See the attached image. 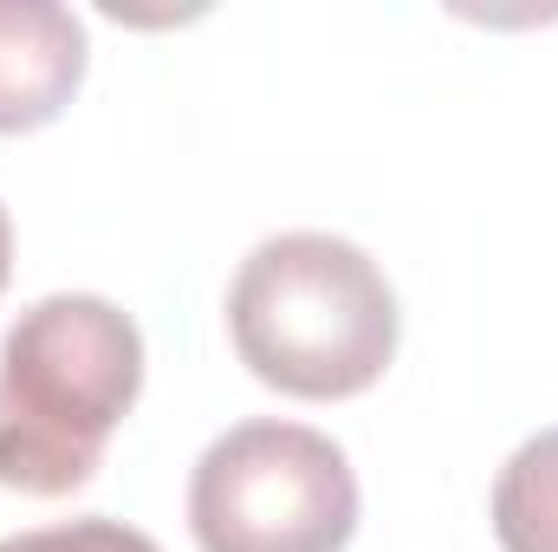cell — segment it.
Instances as JSON below:
<instances>
[{"instance_id": "3957f363", "label": "cell", "mask_w": 558, "mask_h": 552, "mask_svg": "<svg viewBox=\"0 0 558 552\" xmlns=\"http://www.w3.org/2000/svg\"><path fill=\"white\" fill-rule=\"evenodd\" d=\"M351 455L305 422H234L189 475L202 552H344L357 533Z\"/></svg>"}, {"instance_id": "52a82bcc", "label": "cell", "mask_w": 558, "mask_h": 552, "mask_svg": "<svg viewBox=\"0 0 558 552\" xmlns=\"http://www.w3.org/2000/svg\"><path fill=\"white\" fill-rule=\"evenodd\" d=\"M7 274H13V221H7V202H0V292H7Z\"/></svg>"}, {"instance_id": "7a4b0ae2", "label": "cell", "mask_w": 558, "mask_h": 552, "mask_svg": "<svg viewBox=\"0 0 558 552\" xmlns=\"http://www.w3.org/2000/svg\"><path fill=\"white\" fill-rule=\"evenodd\" d=\"M228 338L267 391L344 404L390 371L403 312L397 286L357 241L292 228L241 261L228 286Z\"/></svg>"}, {"instance_id": "5b68a950", "label": "cell", "mask_w": 558, "mask_h": 552, "mask_svg": "<svg viewBox=\"0 0 558 552\" xmlns=\"http://www.w3.org/2000/svg\"><path fill=\"white\" fill-rule=\"evenodd\" d=\"M500 552H558V429L526 435L494 481Z\"/></svg>"}, {"instance_id": "6da1fadb", "label": "cell", "mask_w": 558, "mask_h": 552, "mask_svg": "<svg viewBox=\"0 0 558 552\" xmlns=\"http://www.w3.org/2000/svg\"><path fill=\"white\" fill-rule=\"evenodd\" d=\"M143 332L105 292H46L0 338V488L59 501L85 488L137 410Z\"/></svg>"}, {"instance_id": "8992f818", "label": "cell", "mask_w": 558, "mask_h": 552, "mask_svg": "<svg viewBox=\"0 0 558 552\" xmlns=\"http://www.w3.org/2000/svg\"><path fill=\"white\" fill-rule=\"evenodd\" d=\"M0 552H162L149 533L124 527V520H105V514H85V520H65V527H33V533H7Z\"/></svg>"}, {"instance_id": "277c9868", "label": "cell", "mask_w": 558, "mask_h": 552, "mask_svg": "<svg viewBox=\"0 0 558 552\" xmlns=\"http://www.w3.org/2000/svg\"><path fill=\"white\" fill-rule=\"evenodd\" d=\"M85 20L59 0H0V137L46 131L85 85Z\"/></svg>"}]
</instances>
